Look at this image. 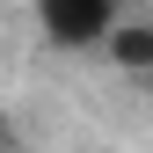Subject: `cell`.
<instances>
[{"mask_svg": "<svg viewBox=\"0 0 153 153\" xmlns=\"http://www.w3.org/2000/svg\"><path fill=\"white\" fill-rule=\"evenodd\" d=\"M29 7L59 51H102V36L117 29V0H29Z\"/></svg>", "mask_w": 153, "mask_h": 153, "instance_id": "6da1fadb", "label": "cell"}, {"mask_svg": "<svg viewBox=\"0 0 153 153\" xmlns=\"http://www.w3.org/2000/svg\"><path fill=\"white\" fill-rule=\"evenodd\" d=\"M102 51L124 73H153V22H117V29L102 36Z\"/></svg>", "mask_w": 153, "mask_h": 153, "instance_id": "7a4b0ae2", "label": "cell"}]
</instances>
